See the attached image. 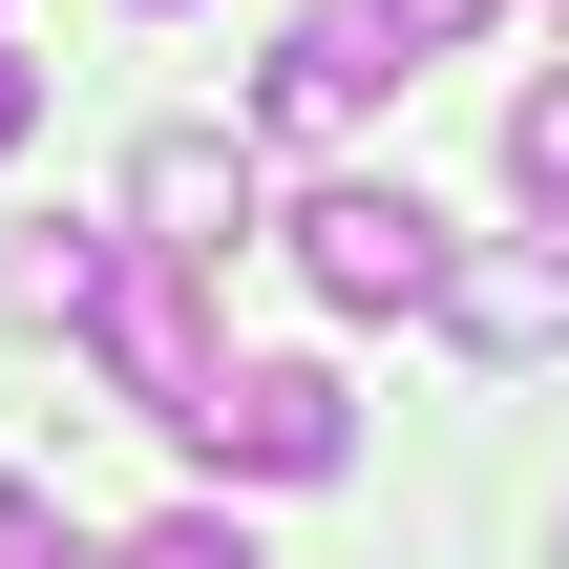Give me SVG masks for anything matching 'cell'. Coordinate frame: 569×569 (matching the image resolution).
I'll return each instance as SVG.
<instances>
[{
  "instance_id": "obj_1",
  "label": "cell",
  "mask_w": 569,
  "mask_h": 569,
  "mask_svg": "<svg viewBox=\"0 0 569 569\" xmlns=\"http://www.w3.org/2000/svg\"><path fill=\"white\" fill-rule=\"evenodd\" d=\"M21 317H63V338H84V359H106L148 422H190V401L232 380V359H211V317H190V274H169V253H127V232H63V253H21Z\"/></svg>"
},
{
  "instance_id": "obj_2",
  "label": "cell",
  "mask_w": 569,
  "mask_h": 569,
  "mask_svg": "<svg viewBox=\"0 0 569 569\" xmlns=\"http://www.w3.org/2000/svg\"><path fill=\"white\" fill-rule=\"evenodd\" d=\"M169 443L232 465V486H338V465H359V380H338V359H232Z\"/></svg>"
},
{
  "instance_id": "obj_3",
  "label": "cell",
  "mask_w": 569,
  "mask_h": 569,
  "mask_svg": "<svg viewBox=\"0 0 569 569\" xmlns=\"http://www.w3.org/2000/svg\"><path fill=\"white\" fill-rule=\"evenodd\" d=\"M443 211L422 190H380V169H338V190H296V274L338 296V317H443Z\"/></svg>"
},
{
  "instance_id": "obj_4",
  "label": "cell",
  "mask_w": 569,
  "mask_h": 569,
  "mask_svg": "<svg viewBox=\"0 0 569 569\" xmlns=\"http://www.w3.org/2000/svg\"><path fill=\"white\" fill-rule=\"evenodd\" d=\"M232 232H253V148H232V127H148V148H127V253L211 274Z\"/></svg>"
},
{
  "instance_id": "obj_5",
  "label": "cell",
  "mask_w": 569,
  "mask_h": 569,
  "mask_svg": "<svg viewBox=\"0 0 569 569\" xmlns=\"http://www.w3.org/2000/svg\"><path fill=\"white\" fill-rule=\"evenodd\" d=\"M380 84H401V42H380L359 0H317V21H274V63H253V127H296V148H317V127H359Z\"/></svg>"
},
{
  "instance_id": "obj_6",
  "label": "cell",
  "mask_w": 569,
  "mask_h": 569,
  "mask_svg": "<svg viewBox=\"0 0 569 569\" xmlns=\"http://www.w3.org/2000/svg\"><path fill=\"white\" fill-rule=\"evenodd\" d=\"M443 338H465L486 380L569 359V253H443Z\"/></svg>"
},
{
  "instance_id": "obj_7",
  "label": "cell",
  "mask_w": 569,
  "mask_h": 569,
  "mask_svg": "<svg viewBox=\"0 0 569 569\" xmlns=\"http://www.w3.org/2000/svg\"><path fill=\"white\" fill-rule=\"evenodd\" d=\"M84 569H274L232 507H169V528H127V549H84Z\"/></svg>"
},
{
  "instance_id": "obj_8",
  "label": "cell",
  "mask_w": 569,
  "mask_h": 569,
  "mask_svg": "<svg viewBox=\"0 0 569 569\" xmlns=\"http://www.w3.org/2000/svg\"><path fill=\"white\" fill-rule=\"evenodd\" d=\"M507 190L569 232V84H528V106H507Z\"/></svg>"
},
{
  "instance_id": "obj_9",
  "label": "cell",
  "mask_w": 569,
  "mask_h": 569,
  "mask_svg": "<svg viewBox=\"0 0 569 569\" xmlns=\"http://www.w3.org/2000/svg\"><path fill=\"white\" fill-rule=\"evenodd\" d=\"M359 21H380V42H401V63H443V42H486V21H507V0H359Z\"/></svg>"
},
{
  "instance_id": "obj_10",
  "label": "cell",
  "mask_w": 569,
  "mask_h": 569,
  "mask_svg": "<svg viewBox=\"0 0 569 569\" xmlns=\"http://www.w3.org/2000/svg\"><path fill=\"white\" fill-rule=\"evenodd\" d=\"M0 569H84V528H63L42 486H0Z\"/></svg>"
},
{
  "instance_id": "obj_11",
  "label": "cell",
  "mask_w": 569,
  "mask_h": 569,
  "mask_svg": "<svg viewBox=\"0 0 569 569\" xmlns=\"http://www.w3.org/2000/svg\"><path fill=\"white\" fill-rule=\"evenodd\" d=\"M21 127H42V63H21V42H0V148H21Z\"/></svg>"
}]
</instances>
